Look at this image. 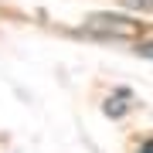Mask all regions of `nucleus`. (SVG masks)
I'll return each instance as SVG.
<instances>
[{
	"label": "nucleus",
	"mask_w": 153,
	"mask_h": 153,
	"mask_svg": "<svg viewBox=\"0 0 153 153\" xmlns=\"http://www.w3.org/2000/svg\"><path fill=\"white\" fill-rule=\"evenodd\" d=\"M85 27L99 34V38H112V41H126V38H140L143 31V21L136 17H126V14H109V10H99V14H88L85 17Z\"/></svg>",
	"instance_id": "obj_1"
},
{
	"label": "nucleus",
	"mask_w": 153,
	"mask_h": 153,
	"mask_svg": "<svg viewBox=\"0 0 153 153\" xmlns=\"http://www.w3.org/2000/svg\"><path fill=\"white\" fill-rule=\"evenodd\" d=\"M129 99H133V95L126 92V88L116 92V95H109V99H105V116H112V119H116V116H126V112H129V109H126Z\"/></svg>",
	"instance_id": "obj_2"
},
{
	"label": "nucleus",
	"mask_w": 153,
	"mask_h": 153,
	"mask_svg": "<svg viewBox=\"0 0 153 153\" xmlns=\"http://www.w3.org/2000/svg\"><path fill=\"white\" fill-rule=\"evenodd\" d=\"M126 10H140V14H153V0H119Z\"/></svg>",
	"instance_id": "obj_3"
},
{
	"label": "nucleus",
	"mask_w": 153,
	"mask_h": 153,
	"mask_svg": "<svg viewBox=\"0 0 153 153\" xmlns=\"http://www.w3.org/2000/svg\"><path fill=\"white\" fill-rule=\"evenodd\" d=\"M136 55H140V58H150V61H153V41H140V44H136Z\"/></svg>",
	"instance_id": "obj_4"
},
{
	"label": "nucleus",
	"mask_w": 153,
	"mask_h": 153,
	"mask_svg": "<svg viewBox=\"0 0 153 153\" xmlns=\"http://www.w3.org/2000/svg\"><path fill=\"white\" fill-rule=\"evenodd\" d=\"M136 153H153V140H146V143H143V146H140Z\"/></svg>",
	"instance_id": "obj_5"
}]
</instances>
